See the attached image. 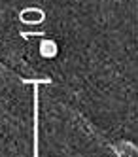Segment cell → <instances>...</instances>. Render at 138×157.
I'll return each instance as SVG.
<instances>
[{
	"label": "cell",
	"instance_id": "6da1fadb",
	"mask_svg": "<svg viewBox=\"0 0 138 157\" xmlns=\"http://www.w3.org/2000/svg\"><path fill=\"white\" fill-rule=\"evenodd\" d=\"M57 51H59V48H57V44L53 40H42V44H40V55L42 57L53 59L57 55Z\"/></svg>",
	"mask_w": 138,
	"mask_h": 157
}]
</instances>
